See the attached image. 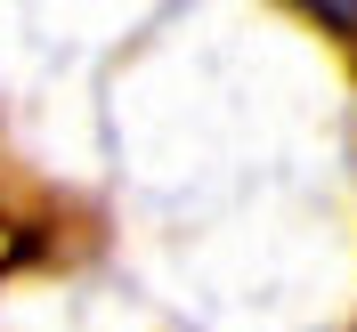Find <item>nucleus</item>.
<instances>
[{"instance_id":"f257e3e1","label":"nucleus","mask_w":357,"mask_h":332,"mask_svg":"<svg viewBox=\"0 0 357 332\" xmlns=\"http://www.w3.org/2000/svg\"><path fill=\"white\" fill-rule=\"evenodd\" d=\"M8 260H17V235H8V227H0V267H8Z\"/></svg>"}]
</instances>
